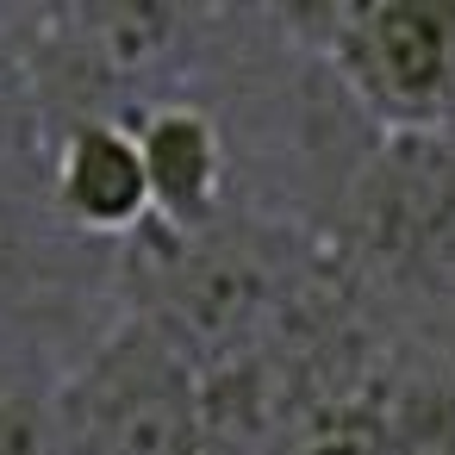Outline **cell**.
Returning <instances> with one entry per match:
<instances>
[{"mask_svg":"<svg viewBox=\"0 0 455 455\" xmlns=\"http://www.w3.org/2000/svg\"><path fill=\"white\" fill-rule=\"evenodd\" d=\"M138 312L200 374L250 355L324 275V256L262 212H219L200 231L144 225L125 256Z\"/></svg>","mask_w":455,"mask_h":455,"instance_id":"6da1fadb","label":"cell"},{"mask_svg":"<svg viewBox=\"0 0 455 455\" xmlns=\"http://www.w3.org/2000/svg\"><path fill=\"white\" fill-rule=\"evenodd\" d=\"M293 38L318 51L337 88L380 125L455 132V0H355V7L275 13Z\"/></svg>","mask_w":455,"mask_h":455,"instance_id":"3957f363","label":"cell"},{"mask_svg":"<svg viewBox=\"0 0 455 455\" xmlns=\"http://www.w3.org/2000/svg\"><path fill=\"white\" fill-rule=\"evenodd\" d=\"M69 455H212L206 374L144 318H125L57 393Z\"/></svg>","mask_w":455,"mask_h":455,"instance_id":"277c9868","label":"cell"},{"mask_svg":"<svg viewBox=\"0 0 455 455\" xmlns=\"http://www.w3.org/2000/svg\"><path fill=\"white\" fill-rule=\"evenodd\" d=\"M13 268H20V231H13L7 206H0V281H7Z\"/></svg>","mask_w":455,"mask_h":455,"instance_id":"9c48e42d","label":"cell"},{"mask_svg":"<svg viewBox=\"0 0 455 455\" xmlns=\"http://www.w3.org/2000/svg\"><path fill=\"white\" fill-rule=\"evenodd\" d=\"M331 262L368 299L455 293V132H399L355 163Z\"/></svg>","mask_w":455,"mask_h":455,"instance_id":"7a4b0ae2","label":"cell"},{"mask_svg":"<svg viewBox=\"0 0 455 455\" xmlns=\"http://www.w3.org/2000/svg\"><path fill=\"white\" fill-rule=\"evenodd\" d=\"M0 455H69L57 399H44L20 380H0Z\"/></svg>","mask_w":455,"mask_h":455,"instance_id":"ba28073f","label":"cell"},{"mask_svg":"<svg viewBox=\"0 0 455 455\" xmlns=\"http://www.w3.org/2000/svg\"><path fill=\"white\" fill-rule=\"evenodd\" d=\"M144 169H150V225L169 231H200L225 212V138L219 119L194 100H156L150 113L132 119Z\"/></svg>","mask_w":455,"mask_h":455,"instance_id":"8992f818","label":"cell"},{"mask_svg":"<svg viewBox=\"0 0 455 455\" xmlns=\"http://www.w3.org/2000/svg\"><path fill=\"white\" fill-rule=\"evenodd\" d=\"M380 387H387L393 455H455V349H449V331L436 343H393Z\"/></svg>","mask_w":455,"mask_h":455,"instance_id":"52a82bcc","label":"cell"},{"mask_svg":"<svg viewBox=\"0 0 455 455\" xmlns=\"http://www.w3.org/2000/svg\"><path fill=\"white\" fill-rule=\"evenodd\" d=\"M51 194L94 237H138L156 219L150 169H144L138 132L125 119H94V125L63 132V150H57V169H51Z\"/></svg>","mask_w":455,"mask_h":455,"instance_id":"5b68a950","label":"cell"}]
</instances>
